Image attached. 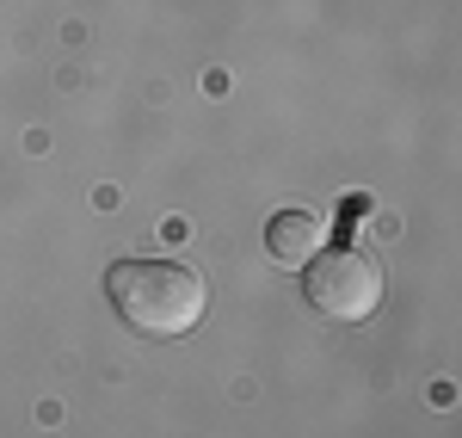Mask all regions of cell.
I'll list each match as a JSON object with an SVG mask.
<instances>
[{
    "instance_id": "obj_1",
    "label": "cell",
    "mask_w": 462,
    "mask_h": 438,
    "mask_svg": "<svg viewBox=\"0 0 462 438\" xmlns=\"http://www.w3.org/2000/svg\"><path fill=\"white\" fill-rule=\"evenodd\" d=\"M106 296L117 322H130L143 340H179L210 309V284L179 259H117L106 272Z\"/></svg>"
},
{
    "instance_id": "obj_2",
    "label": "cell",
    "mask_w": 462,
    "mask_h": 438,
    "mask_svg": "<svg viewBox=\"0 0 462 438\" xmlns=\"http://www.w3.org/2000/svg\"><path fill=\"white\" fill-rule=\"evenodd\" d=\"M302 291L315 303L327 322H370L376 309H383V266L376 254H364V247H320L309 259V278H302Z\"/></svg>"
},
{
    "instance_id": "obj_3",
    "label": "cell",
    "mask_w": 462,
    "mask_h": 438,
    "mask_svg": "<svg viewBox=\"0 0 462 438\" xmlns=\"http://www.w3.org/2000/svg\"><path fill=\"white\" fill-rule=\"evenodd\" d=\"M320 241H327V222L315 210H278V217L265 222V247L284 266H309L320 254Z\"/></svg>"
}]
</instances>
